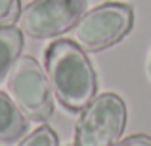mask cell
<instances>
[{
	"label": "cell",
	"instance_id": "cell-1",
	"mask_svg": "<svg viewBox=\"0 0 151 146\" xmlns=\"http://www.w3.org/2000/svg\"><path fill=\"white\" fill-rule=\"evenodd\" d=\"M48 79L58 100L71 112H82L98 92V77L86 52L73 41H55L44 52Z\"/></svg>",
	"mask_w": 151,
	"mask_h": 146
},
{
	"label": "cell",
	"instance_id": "cell-2",
	"mask_svg": "<svg viewBox=\"0 0 151 146\" xmlns=\"http://www.w3.org/2000/svg\"><path fill=\"white\" fill-rule=\"evenodd\" d=\"M134 25V10L128 4L107 2L84 12L73 27V42L84 52H100L121 42Z\"/></svg>",
	"mask_w": 151,
	"mask_h": 146
},
{
	"label": "cell",
	"instance_id": "cell-3",
	"mask_svg": "<svg viewBox=\"0 0 151 146\" xmlns=\"http://www.w3.org/2000/svg\"><path fill=\"white\" fill-rule=\"evenodd\" d=\"M126 104L119 94L96 96L75 125V146H115L126 127Z\"/></svg>",
	"mask_w": 151,
	"mask_h": 146
},
{
	"label": "cell",
	"instance_id": "cell-4",
	"mask_svg": "<svg viewBox=\"0 0 151 146\" xmlns=\"http://www.w3.org/2000/svg\"><path fill=\"white\" fill-rule=\"evenodd\" d=\"M8 86L15 104L29 119L46 121L54 113V89L48 73L35 58L19 56L8 75Z\"/></svg>",
	"mask_w": 151,
	"mask_h": 146
},
{
	"label": "cell",
	"instance_id": "cell-5",
	"mask_svg": "<svg viewBox=\"0 0 151 146\" xmlns=\"http://www.w3.org/2000/svg\"><path fill=\"white\" fill-rule=\"evenodd\" d=\"M86 12V0H33L21 10L19 29L33 38H52L71 31Z\"/></svg>",
	"mask_w": 151,
	"mask_h": 146
},
{
	"label": "cell",
	"instance_id": "cell-6",
	"mask_svg": "<svg viewBox=\"0 0 151 146\" xmlns=\"http://www.w3.org/2000/svg\"><path fill=\"white\" fill-rule=\"evenodd\" d=\"M27 131V115L14 98L0 90V142H15Z\"/></svg>",
	"mask_w": 151,
	"mask_h": 146
},
{
	"label": "cell",
	"instance_id": "cell-7",
	"mask_svg": "<svg viewBox=\"0 0 151 146\" xmlns=\"http://www.w3.org/2000/svg\"><path fill=\"white\" fill-rule=\"evenodd\" d=\"M23 50V31L15 25L0 27V83L10 75Z\"/></svg>",
	"mask_w": 151,
	"mask_h": 146
},
{
	"label": "cell",
	"instance_id": "cell-8",
	"mask_svg": "<svg viewBox=\"0 0 151 146\" xmlns=\"http://www.w3.org/2000/svg\"><path fill=\"white\" fill-rule=\"evenodd\" d=\"M17 146H59V139L52 127L42 125V127L35 129L29 137H25Z\"/></svg>",
	"mask_w": 151,
	"mask_h": 146
},
{
	"label": "cell",
	"instance_id": "cell-9",
	"mask_svg": "<svg viewBox=\"0 0 151 146\" xmlns=\"http://www.w3.org/2000/svg\"><path fill=\"white\" fill-rule=\"evenodd\" d=\"M21 15V0H0V27L14 25Z\"/></svg>",
	"mask_w": 151,
	"mask_h": 146
},
{
	"label": "cell",
	"instance_id": "cell-10",
	"mask_svg": "<svg viewBox=\"0 0 151 146\" xmlns=\"http://www.w3.org/2000/svg\"><path fill=\"white\" fill-rule=\"evenodd\" d=\"M115 146H151V137L149 135H132V137H126L124 140H119Z\"/></svg>",
	"mask_w": 151,
	"mask_h": 146
}]
</instances>
